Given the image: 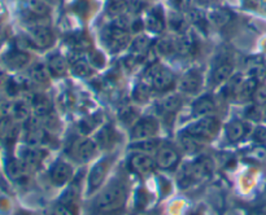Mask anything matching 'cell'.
Wrapping results in <instances>:
<instances>
[{
	"label": "cell",
	"instance_id": "15",
	"mask_svg": "<svg viewBox=\"0 0 266 215\" xmlns=\"http://www.w3.org/2000/svg\"><path fill=\"white\" fill-rule=\"evenodd\" d=\"M144 26L151 32H156V34L163 32V30L165 29V18H164L163 12L160 9H153L149 12L147 14L146 21H144Z\"/></svg>",
	"mask_w": 266,
	"mask_h": 215
},
{
	"label": "cell",
	"instance_id": "41",
	"mask_svg": "<svg viewBox=\"0 0 266 215\" xmlns=\"http://www.w3.org/2000/svg\"><path fill=\"white\" fill-rule=\"evenodd\" d=\"M249 73H251V78H255L256 81L260 82L265 78L266 67H264L263 65H255V66L249 69Z\"/></svg>",
	"mask_w": 266,
	"mask_h": 215
},
{
	"label": "cell",
	"instance_id": "38",
	"mask_svg": "<svg viewBox=\"0 0 266 215\" xmlns=\"http://www.w3.org/2000/svg\"><path fill=\"white\" fill-rule=\"evenodd\" d=\"M151 86L148 83H142V85H139L134 91V97L136 101H146L147 99L151 95Z\"/></svg>",
	"mask_w": 266,
	"mask_h": 215
},
{
	"label": "cell",
	"instance_id": "18",
	"mask_svg": "<svg viewBox=\"0 0 266 215\" xmlns=\"http://www.w3.org/2000/svg\"><path fill=\"white\" fill-rule=\"evenodd\" d=\"M233 13L231 11L226 9L222 7H216L213 8L212 11L209 12V20L212 24L217 26V28H225L233 21Z\"/></svg>",
	"mask_w": 266,
	"mask_h": 215
},
{
	"label": "cell",
	"instance_id": "7",
	"mask_svg": "<svg viewBox=\"0 0 266 215\" xmlns=\"http://www.w3.org/2000/svg\"><path fill=\"white\" fill-rule=\"evenodd\" d=\"M109 167H110V158L109 157H106V158H103L101 161H99V162L96 163L93 169H91L89 175L90 192H94V190L98 189V188L103 184L106 174L109 171Z\"/></svg>",
	"mask_w": 266,
	"mask_h": 215
},
{
	"label": "cell",
	"instance_id": "39",
	"mask_svg": "<svg viewBox=\"0 0 266 215\" xmlns=\"http://www.w3.org/2000/svg\"><path fill=\"white\" fill-rule=\"evenodd\" d=\"M113 139L114 134L109 127H104L103 130H101V132L99 134V136H98L99 144L101 145V147H110L112 143H113Z\"/></svg>",
	"mask_w": 266,
	"mask_h": 215
},
{
	"label": "cell",
	"instance_id": "45",
	"mask_svg": "<svg viewBox=\"0 0 266 215\" xmlns=\"http://www.w3.org/2000/svg\"><path fill=\"white\" fill-rule=\"evenodd\" d=\"M255 139H256V141H260V143H264V141H266V130L265 128H263V127L257 128L255 132Z\"/></svg>",
	"mask_w": 266,
	"mask_h": 215
},
{
	"label": "cell",
	"instance_id": "32",
	"mask_svg": "<svg viewBox=\"0 0 266 215\" xmlns=\"http://www.w3.org/2000/svg\"><path fill=\"white\" fill-rule=\"evenodd\" d=\"M156 51L160 55L164 56H170L173 53H177V48H175V39L173 38H163L160 39L156 46Z\"/></svg>",
	"mask_w": 266,
	"mask_h": 215
},
{
	"label": "cell",
	"instance_id": "4",
	"mask_svg": "<svg viewBox=\"0 0 266 215\" xmlns=\"http://www.w3.org/2000/svg\"><path fill=\"white\" fill-rule=\"evenodd\" d=\"M28 35L29 42L32 43V46L42 48V50L52 46L53 40H55L52 30L48 26L40 25V24L30 26L28 30Z\"/></svg>",
	"mask_w": 266,
	"mask_h": 215
},
{
	"label": "cell",
	"instance_id": "1",
	"mask_svg": "<svg viewBox=\"0 0 266 215\" xmlns=\"http://www.w3.org/2000/svg\"><path fill=\"white\" fill-rule=\"evenodd\" d=\"M125 200H126V187L124 183L116 180L104 188L99 197L96 198V210L103 214L117 212L124 206Z\"/></svg>",
	"mask_w": 266,
	"mask_h": 215
},
{
	"label": "cell",
	"instance_id": "12",
	"mask_svg": "<svg viewBox=\"0 0 266 215\" xmlns=\"http://www.w3.org/2000/svg\"><path fill=\"white\" fill-rule=\"evenodd\" d=\"M74 152L75 155L78 157L79 161L87 162V161H90V159L93 158L94 155L98 153V143L91 140V139L81 140L78 144L75 145Z\"/></svg>",
	"mask_w": 266,
	"mask_h": 215
},
{
	"label": "cell",
	"instance_id": "51",
	"mask_svg": "<svg viewBox=\"0 0 266 215\" xmlns=\"http://www.w3.org/2000/svg\"><path fill=\"white\" fill-rule=\"evenodd\" d=\"M264 114L266 116V102H265V109H264Z\"/></svg>",
	"mask_w": 266,
	"mask_h": 215
},
{
	"label": "cell",
	"instance_id": "5",
	"mask_svg": "<svg viewBox=\"0 0 266 215\" xmlns=\"http://www.w3.org/2000/svg\"><path fill=\"white\" fill-rule=\"evenodd\" d=\"M159 132V123L152 117H146L142 120L136 121V123L133 126L132 138L134 140H147L156 136Z\"/></svg>",
	"mask_w": 266,
	"mask_h": 215
},
{
	"label": "cell",
	"instance_id": "21",
	"mask_svg": "<svg viewBox=\"0 0 266 215\" xmlns=\"http://www.w3.org/2000/svg\"><path fill=\"white\" fill-rule=\"evenodd\" d=\"M47 66H48L51 75H53V77H61V75H64L67 71L66 60L61 55H59V53L51 55L48 57Z\"/></svg>",
	"mask_w": 266,
	"mask_h": 215
},
{
	"label": "cell",
	"instance_id": "2",
	"mask_svg": "<svg viewBox=\"0 0 266 215\" xmlns=\"http://www.w3.org/2000/svg\"><path fill=\"white\" fill-rule=\"evenodd\" d=\"M218 130H220L218 120L212 116H206L190 124L186 128V134L192 135V136H195L202 141H208L213 136H216Z\"/></svg>",
	"mask_w": 266,
	"mask_h": 215
},
{
	"label": "cell",
	"instance_id": "10",
	"mask_svg": "<svg viewBox=\"0 0 266 215\" xmlns=\"http://www.w3.org/2000/svg\"><path fill=\"white\" fill-rule=\"evenodd\" d=\"M73 177V169L69 163L64 161H59L52 166L50 170V178L53 184L56 185H64Z\"/></svg>",
	"mask_w": 266,
	"mask_h": 215
},
{
	"label": "cell",
	"instance_id": "22",
	"mask_svg": "<svg viewBox=\"0 0 266 215\" xmlns=\"http://www.w3.org/2000/svg\"><path fill=\"white\" fill-rule=\"evenodd\" d=\"M247 134V124L240 121H231L226 127V138L230 143H238Z\"/></svg>",
	"mask_w": 266,
	"mask_h": 215
},
{
	"label": "cell",
	"instance_id": "16",
	"mask_svg": "<svg viewBox=\"0 0 266 215\" xmlns=\"http://www.w3.org/2000/svg\"><path fill=\"white\" fill-rule=\"evenodd\" d=\"M192 112H194L195 116L199 117L210 116V114L216 112V104H214L210 96H202V97H200V99L194 102Z\"/></svg>",
	"mask_w": 266,
	"mask_h": 215
},
{
	"label": "cell",
	"instance_id": "40",
	"mask_svg": "<svg viewBox=\"0 0 266 215\" xmlns=\"http://www.w3.org/2000/svg\"><path fill=\"white\" fill-rule=\"evenodd\" d=\"M53 215H75V213L70 208V204L60 202L53 208Z\"/></svg>",
	"mask_w": 266,
	"mask_h": 215
},
{
	"label": "cell",
	"instance_id": "19",
	"mask_svg": "<svg viewBox=\"0 0 266 215\" xmlns=\"http://www.w3.org/2000/svg\"><path fill=\"white\" fill-rule=\"evenodd\" d=\"M175 48H177L178 55H181V56H190V55H192L194 50H195L194 36L190 32L181 34L175 39Z\"/></svg>",
	"mask_w": 266,
	"mask_h": 215
},
{
	"label": "cell",
	"instance_id": "20",
	"mask_svg": "<svg viewBox=\"0 0 266 215\" xmlns=\"http://www.w3.org/2000/svg\"><path fill=\"white\" fill-rule=\"evenodd\" d=\"M28 167L21 159H9L7 163V174L8 177L11 178L12 180H16V182H21L26 178V174H28Z\"/></svg>",
	"mask_w": 266,
	"mask_h": 215
},
{
	"label": "cell",
	"instance_id": "42",
	"mask_svg": "<svg viewBox=\"0 0 266 215\" xmlns=\"http://www.w3.org/2000/svg\"><path fill=\"white\" fill-rule=\"evenodd\" d=\"M253 99L256 100V102L259 104H265L266 102V85L261 86V87H257L256 90L255 95H253Z\"/></svg>",
	"mask_w": 266,
	"mask_h": 215
},
{
	"label": "cell",
	"instance_id": "29",
	"mask_svg": "<svg viewBox=\"0 0 266 215\" xmlns=\"http://www.w3.org/2000/svg\"><path fill=\"white\" fill-rule=\"evenodd\" d=\"M167 25L173 30L174 32H178L179 35L187 32V18L185 16H182L181 13H171L167 17Z\"/></svg>",
	"mask_w": 266,
	"mask_h": 215
},
{
	"label": "cell",
	"instance_id": "25",
	"mask_svg": "<svg viewBox=\"0 0 266 215\" xmlns=\"http://www.w3.org/2000/svg\"><path fill=\"white\" fill-rule=\"evenodd\" d=\"M26 9L33 17L44 18L50 14L51 9L48 4H46L43 0H29L26 3Z\"/></svg>",
	"mask_w": 266,
	"mask_h": 215
},
{
	"label": "cell",
	"instance_id": "35",
	"mask_svg": "<svg viewBox=\"0 0 266 215\" xmlns=\"http://www.w3.org/2000/svg\"><path fill=\"white\" fill-rule=\"evenodd\" d=\"M157 144H159V141L152 140V139H147V140H139L136 144H135L134 148L138 151L139 153H152L155 152L157 149Z\"/></svg>",
	"mask_w": 266,
	"mask_h": 215
},
{
	"label": "cell",
	"instance_id": "33",
	"mask_svg": "<svg viewBox=\"0 0 266 215\" xmlns=\"http://www.w3.org/2000/svg\"><path fill=\"white\" fill-rule=\"evenodd\" d=\"M182 104V99L179 95H167L165 99L161 101V108H163L164 112H166V113H174V112H177L179 109V106Z\"/></svg>",
	"mask_w": 266,
	"mask_h": 215
},
{
	"label": "cell",
	"instance_id": "9",
	"mask_svg": "<svg viewBox=\"0 0 266 215\" xmlns=\"http://www.w3.org/2000/svg\"><path fill=\"white\" fill-rule=\"evenodd\" d=\"M129 165H130L133 171H135L136 174L146 175V174L151 173L155 169L156 161L151 155L146 154V153H136V154L132 155V158L129 161Z\"/></svg>",
	"mask_w": 266,
	"mask_h": 215
},
{
	"label": "cell",
	"instance_id": "31",
	"mask_svg": "<svg viewBox=\"0 0 266 215\" xmlns=\"http://www.w3.org/2000/svg\"><path fill=\"white\" fill-rule=\"evenodd\" d=\"M205 141L200 140V139L195 138V136H192V135H183L181 138V145L182 148L185 149V152L187 153H195L199 152V149L201 148L202 144H204Z\"/></svg>",
	"mask_w": 266,
	"mask_h": 215
},
{
	"label": "cell",
	"instance_id": "13",
	"mask_svg": "<svg viewBox=\"0 0 266 215\" xmlns=\"http://www.w3.org/2000/svg\"><path fill=\"white\" fill-rule=\"evenodd\" d=\"M29 104L32 105L33 110H34V114L38 118H43V117L48 116L52 112V105H51L50 100L44 97L43 95H36V93H33L30 100H29Z\"/></svg>",
	"mask_w": 266,
	"mask_h": 215
},
{
	"label": "cell",
	"instance_id": "44",
	"mask_svg": "<svg viewBox=\"0 0 266 215\" xmlns=\"http://www.w3.org/2000/svg\"><path fill=\"white\" fill-rule=\"evenodd\" d=\"M171 1L178 9H182V11H185V9L188 11V8H190V0H171Z\"/></svg>",
	"mask_w": 266,
	"mask_h": 215
},
{
	"label": "cell",
	"instance_id": "27",
	"mask_svg": "<svg viewBox=\"0 0 266 215\" xmlns=\"http://www.w3.org/2000/svg\"><path fill=\"white\" fill-rule=\"evenodd\" d=\"M50 77L51 73L50 70H48L47 65L35 63V65H33L32 69H30V78H32V81L35 82V83L44 85V83L50 81Z\"/></svg>",
	"mask_w": 266,
	"mask_h": 215
},
{
	"label": "cell",
	"instance_id": "34",
	"mask_svg": "<svg viewBox=\"0 0 266 215\" xmlns=\"http://www.w3.org/2000/svg\"><path fill=\"white\" fill-rule=\"evenodd\" d=\"M71 71L73 74L77 75V77H89L91 73H93V69H91V65H90L87 61L82 60V59H77V60L73 61L71 63Z\"/></svg>",
	"mask_w": 266,
	"mask_h": 215
},
{
	"label": "cell",
	"instance_id": "37",
	"mask_svg": "<svg viewBox=\"0 0 266 215\" xmlns=\"http://www.w3.org/2000/svg\"><path fill=\"white\" fill-rule=\"evenodd\" d=\"M108 9L110 13L118 17V16H122L125 11L128 9V3H126V0H112Z\"/></svg>",
	"mask_w": 266,
	"mask_h": 215
},
{
	"label": "cell",
	"instance_id": "6",
	"mask_svg": "<svg viewBox=\"0 0 266 215\" xmlns=\"http://www.w3.org/2000/svg\"><path fill=\"white\" fill-rule=\"evenodd\" d=\"M104 39L108 47L113 51L122 50L130 43V35L128 30H122L114 26H110L104 31Z\"/></svg>",
	"mask_w": 266,
	"mask_h": 215
},
{
	"label": "cell",
	"instance_id": "43",
	"mask_svg": "<svg viewBox=\"0 0 266 215\" xmlns=\"http://www.w3.org/2000/svg\"><path fill=\"white\" fill-rule=\"evenodd\" d=\"M91 63L93 65H95V66L100 67L104 65V57L100 55L99 52H94L93 55H91Z\"/></svg>",
	"mask_w": 266,
	"mask_h": 215
},
{
	"label": "cell",
	"instance_id": "24",
	"mask_svg": "<svg viewBox=\"0 0 266 215\" xmlns=\"http://www.w3.org/2000/svg\"><path fill=\"white\" fill-rule=\"evenodd\" d=\"M233 70H234L233 63L227 62V61L220 63V65H218V66H217L216 69L213 70L212 82L216 86L222 85V83H225V82H226L227 79L231 77V74H233Z\"/></svg>",
	"mask_w": 266,
	"mask_h": 215
},
{
	"label": "cell",
	"instance_id": "8",
	"mask_svg": "<svg viewBox=\"0 0 266 215\" xmlns=\"http://www.w3.org/2000/svg\"><path fill=\"white\" fill-rule=\"evenodd\" d=\"M156 166L163 170H171L179 162V154L171 147H163L156 152Z\"/></svg>",
	"mask_w": 266,
	"mask_h": 215
},
{
	"label": "cell",
	"instance_id": "49",
	"mask_svg": "<svg viewBox=\"0 0 266 215\" xmlns=\"http://www.w3.org/2000/svg\"><path fill=\"white\" fill-rule=\"evenodd\" d=\"M200 3H204V4H206V3H209V1H212V0H199Z\"/></svg>",
	"mask_w": 266,
	"mask_h": 215
},
{
	"label": "cell",
	"instance_id": "11",
	"mask_svg": "<svg viewBox=\"0 0 266 215\" xmlns=\"http://www.w3.org/2000/svg\"><path fill=\"white\" fill-rule=\"evenodd\" d=\"M202 78L198 70L187 71L179 81V89L186 93H195L201 89Z\"/></svg>",
	"mask_w": 266,
	"mask_h": 215
},
{
	"label": "cell",
	"instance_id": "23",
	"mask_svg": "<svg viewBox=\"0 0 266 215\" xmlns=\"http://www.w3.org/2000/svg\"><path fill=\"white\" fill-rule=\"evenodd\" d=\"M21 161L25 163L28 169H35L42 162V152L35 147L29 145L21 152Z\"/></svg>",
	"mask_w": 266,
	"mask_h": 215
},
{
	"label": "cell",
	"instance_id": "14",
	"mask_svg": "<svg viewBox=\"0 0 266 215\" xmlns=\"http://www.w3.org/2000/svg\"><path fill=\"white\" fill-rule=\"evenodd\" d=\"M4 62L7 63V66H9L11 69H22L25 67L26 65L30 61V56L25 51L16 50V51H9V52L3 57Z\"/></svg>",
	"mask_w": 266,
	"mask_h": 215
},
{
	"label": "cell",
	"instance_id": "3",
	"mask_svg": "<svg viewBox=\"0 0 266 215\" xmlns=\"http://www.w3.org/2000/svg\"><path fill=\"white\" fill-rule=\"evenodd\" d=\"M147 73H148V85L155 91L166 92L174 87V83H175L174 74L165 67H161L160 65H153Z\"/></svg>",
	"mask_w": 266,
	"mask_h": 215
},
{
	"label": "cell",
	"instance_id": "50",
	"mask_svg": "<svg viewBox=\"0 0 266 215\" xmlns=\"http://www.w3.org/2000/svg\"><path fill=\"white\" fill-rule=\"evenodd\" d=\"M140 215H155V214H152V213H143V214Z\"/></svg>",
	"mask_w": 266,
	"mask_h": 215
},
{
	"label": "cell",
	"instance_id": "26",
	"mask_svg": "<svg viewBox=\"0 0 266 215\" xmlns=\"http://www.w3.org/2000/svg\"><path fill=\"white\" fill-rule=\"evenodd\" d=\"M149 48H151V42L149 39L146 36H138L136 39H134L132 42V46H130V51H132V55L136 59H142L148 53Z\"/></svg>",
	"mask_w": 266,
	"mask_h": 215
},
{
	"label": "cell",
	"instance_id": "17",
	"mask_svg": "<svg viewBox=\"0 0 266 215\" xmlns=\"http://www.w3.org/2000/svg\"><path fill=\"white\" fill-rule=\"evenodd\" d=\"M257 87H259V81H256L255 78L249 77L248 79L241 81L240 83H239L238 87H236L235 96H236L239 100H243V101L248 100L251 99V97H253Z\"/></svg>",
	"mask_w": 266,
	"mask_h": 215
},
{
	"label": "cell",
	"instance_id": "48",
	"mask_svg": "<svg viewBox=\"0 0 266 215\" xmlns=\"http://www.w3.org/2000/svg\"><path fill=\"white\" fill-rule=\"evenodd\" d=\"M4 14V8L1 7V4H0V18H1V16Z\"/></svg>",
	"mask_w": 266,
	"mask_h": 215
},
{
	"label": "cell",
	"instance_id": "36",
	"mask_svg": "<svg viewBox=\"0 0 266 215\" xmlns=\"http://www.w3.org/2000/svg\"><path fill=\"white\" fill-rule=\"evenodd\" d=\"M136 110L133 108V106H125L124 109H121L120 112V120L126 124H133L134 126L136 123Z\"/></svg>",
	"mask_w": 266,
	"mask_h": 215
},
{
	"label": "cell",
	"instance_id": "46",
	"mask_svg": "<svg viewBox=\"0 0 266 215\" xmlns=\"http://www.w3.org/2000/svg\"><path fill=\"white\" fill-rule=\"evenodd\" d=\"M243 1L248 8H255L257 5V0H243Z\"/></svg>",
	"mask_w": 266,
	"mask_h": 215
},
{
	"label": "cell",
	"instance_id": "28",
	"mask_svg": "<svg viewBox=\"0 0 266 215\" xmlns=\"http://www.w3.org/2000/svg\"><path fill=\"white\" fill-rule=\"evenodd\" d=\"M11 117L16 122H25V121H28L30 118V104L28 101L13 102Z\"/></svg>",
	"mask_w": 266,
	"mask_h": 215
},
{
	"label": "cell",
	"instance_id": "30",
	"mask_svg": "<svg viewBox=\"0 0 266 215\" xmlns=\"http://www.w3.org/2000/svg\"><path fill=\"white\" fill-rule=\"evenodd\" d=\"M187 20L191 24L199 29L200 31L206 32V29H208V20H206L205 14L202 13L199 9H188L187 12Z\"/></svg>",
	"mask_w": 266,
	"mask_h": 215
},
{
	"label": "cell",
	"instance_id": "52",
	"mask_svg": "<svg viewBox=\"0 0 266 215\" xmlns=\"http://www.w3.org/2000/svg\"><path fill=\"white\" fill-rule=\"evenodd\" d=\"M265 67H266V65H265Z\"/></svg>",
	"mask_w": 266,
	"mask_h": 215
},
{
	"label": "cell",
	"instance_id": "47",
	"mask_svg": "<svg viewBox=\"0 0 266 215\" xmlns=\"http://www.w3.org/2000/svg\"><path fill=\"white\" fill-rule=\"evenodd\" d=\"M7 83V79H5V74H4L3 71L0 70V87H3Z\"/></svg>",
	"mask_w": 266,
	"mask_h": 215
}]
</instances>
